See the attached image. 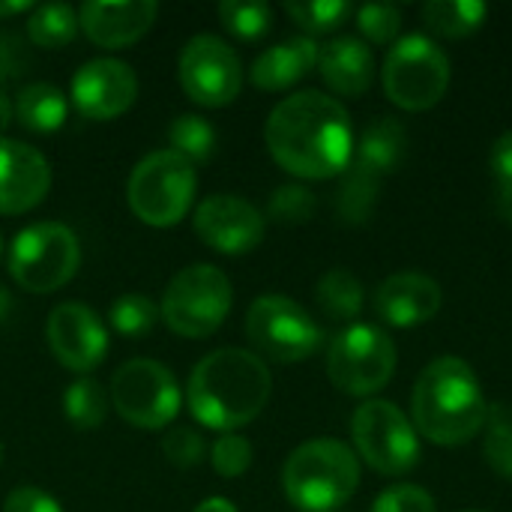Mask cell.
<instances>
[{
  "mask_svg": "<svg viewBox=\"0 0 512 512\" xmlns=\"http://www.w3.org/2000/svg\"><path fill=\"white\" fill-rule=\"evenodd\" d=\"M273 162L300 180L339 177L354 159V126L348 108L321 90L285 96L264 123Z\"/></svg>",
  "mask_w": 512,
  "mask_h": 512,
  "instance_id": "6da1fadb",
  "label": "cell"
},
{
  "mask_svg": "<svg viewBox=\"0 0 512 512\" xmlns=\"http://www.w3.org/2000/svg\"><path fill=\"white\" fill-rule=\"evenodd\" d=\"M273 393L267 363L243 348L210 351L189 375L186 405L198 426L237 432L261 417Z\"/></svg>",
  "mask_w": 512,
  "mask_h": 512,
  "instance_id": "7a4b0ae2",
  "label": "cell"
},
{
  "mask_svg": "<svg viewBox=\"0 0 512 512\" xmlns=\"http://www.w3.org/2000/svg\"><path fill=\"white\" fill-rule=\"evenodd\" d=\"M489 408L477 372L456 354L435 357L411 393V423L438 447L474 441L486 429Z\"/></svg>",
  "mask_w": 512,
  "mask_h": 512,
  "instance_id": "3957f363",
  "label": "cell"
},
{
  "mask_svg": "<svg viewBox=\"0 0 512 512\" xmlns=\"http://www.w3.org/2000/svg\"><path fill=\"white\" fill-rule=\"evenodd\" d=\"M360 486L357 453L336 438H315L291 450L282 465L285 498L303 512H333Z\"/></svg>",
  "mask_w": 512,
  "mask_h": 512,
  "instance_id": "277c9868",
  "label": "cell"
},
{
  "mask_svg": "<svg viewBox=\"0 0 512 512\" xmlns=\"http://www.w3.org/2000/svg\"><path fill=\"white\" fill-rule=\"evenodd\" d=\"M198 174L189 159L171 147L147 153L129 174L126 201L135 219L150 228H174L192 210Z\"/></svg>",
  "mask_w": 512,
  "mask_h": 512,
  "instance_id": "5b68a950",
  "label": "cell"
},
{
  "mask_svg": "<svg viewBox=\"0 0 512 512\" xmlns=\"http://www.w3.org/2000/svg\"><path fill=\"white\" fill-rule=\"evenodd\" d=\"M231 306L234 288L225 270L213 264H189L168 282L159 318L180 339H207L225 324Z\"/></svg>",
  "mask_w": 512,
  "mask_h": 512,
  "instance_id": "8992f818",
  "label": "cell"
},
{
  "mask_svg": "<svg viewBox=\"0 0 512 512\" xmlns=\"http://www.w3.org/2000/svg\"><path fill=\"white\" fill-rule=\"evenodd\" d=\"M399 351L387 330L375 324L345 327L327 348L330 384L357 399H375L396 375Z\"/></svg>",
  "mask_w": 512,
  "mask_h": 512,
  "instance_id": "52a82bcc",
  "label": "cell"
},
{
  "mask_svg": "<svg viewBox=\"0 0 512 512\" xmlns=\"http://www.w3.org/2000/svg\"><path fill=\"white\" fill-rule=\"evenodd\" d=\"M381 84L387 99L402 111H429L447 96L450 57L423 33L402 36L384 57Z\"/></svg>",
  "mask_w": 512,
  "mask_h": 512,
  "instance_id": "ba28073f",
  "label": "cell"
},
{
  "mask_svg": "<svg viewBox=\"0 0 512 512\" xmlns=\"http://www.w3.org/2000/svg\"><path fill=\"white\" fill-rule=\"evenodd\" d=\"M81 267V246L63 222H33L9 246V276L30 294H54Z\"/></svg>",
  "mask_w": 512,
  "mask_h": 512,
  "instance_id": "9c48e42d",
  "label": "cell"
},
{
  "mask_svg": "<svg viewBox=\"0 0 512 512\" xmlns=\"http://www.w3.org/2000/svg\"><path fill=\"white\" fill-rule=\"evenodd\" d=\"M351 441L357 459L384 477H402L414 471L423 456L411 417L387 399H366L360 408H354Z\"/></svg>",
  "mask_w": 512,
  "mask_h": 512,
  "instance_id": "30bf717a",
  "label": "cell"
},
{
  "mask_svg": "<svg viewBox=\"0 0 512 512\" xmlns=\"http://www.w3.org/2000/svg\"><path fill=\"white\" fill-rule=\"evenodd\" d=\"M108 399L111 408L129 426L144 432L168 429V423L180 414L183 405V393L174 372L147 357L126 360L120 369H114Z\"/></svg>",
  "mask_w": 512,
  "mask_h": 512,
  "instance_id": "8fae6325",
  "label": "cell"
},
{
  "mask_svg": "<svg viewBox=\"0 0 512 512\" xmlns=\"http://www.w3.org/2000/svg\"><path fill=\"white\" fill-rule=\"evenodd\" d=\"M246 336L258 357L276 363H303L321 348L318 321L291 297L264 294L246 312Z\"/></svg>",
  "mask_w": 512,
  "mask_h": 512,
  "instance_id": "7c38bea8",
  "label": "cell"
},
{
  "mask_svg": "<svg viewBox=\"0 0 512 512\" xmlns=\"http://www.w3.org/2000/svg\"><path fill=\"white\" fill-rule=\"evenodd\" d=\"M183 93L201 108H225L243 90L240 54L213 33L192 36L177 60Z\"/></svg>",
  "mask_w": 512,
  "mask_h": 512,
  "instance_id": "4fadbf2b",
  "label": "cell"
},
{
  "mask_svg": "<svg viewBox=\"0 0 512 512\" xmlns=\"http://www.w3.org/2000/svg\"><path fill=\"white\" fill-rule=\"evenodd\" d=\"M138 99V75L126 60L96 57L78 66L69 84L72 108L96 123L126 114Z\"/></svg>",
  "mask_w": 512,
  "mask_h": 512,
  "instance_id": "5bb4252c",
  "label": "cell"
},
{
  "mask_svg": "<svg viewBox=\"0 0 512 512\" xmlns=\"http://www.w3.org/2000/svg\"><path fill=\"white\" fill-rule=\"evenodd\" d=\"M45 339L54 360L75 375L93 372L108 354V330L102 318L87 303H75V300L60 303L48 315Z\"/></svg>",
  "mask_w": 512,
  "mask_h": 512,
  "instance_id": "9a60e30c",
  "label": "cell"
},
{
  "mask_svg": "<svg viewBox=\"0 0 512 512\" xmlns=\"http://www.w3.org/2000/svg\"><path fill=\"white\" fill-rule=\"evenodd\" d=\"M195 234L204 246L222 255H246L261 246L267 219L264 213L237 195H210L195 207Z\"/></svg>",
  "mask_w": 512,
  "mask_h": 512,
  "instance_id": "2e32d148",
  "label": "cell"
},
{
  "mask_svg": "<svg viewBox=\"0 0 512 512\" xmlns=\"http://www.w3.org/2000/svg\"><path fill=\"white\" fill-rule=\"evenodd\" d=\"M51 189L48 159L15 138H0V216H18L45 201Z\"/></svg>",
  "mask_w": 512,
  "mask_h": 512,
  "instance_id": "e0dca14e",
  "label": "cell"
},
{
  "mask_svg": "<svg viewBox=\"0 0 512 512\" xmlns=\"http://www.w3.org/2000/svg\"><path fill=\"white\" fill-rule=\"evenodd\" d=\"M444 306V288L417 270L387 276L375 291V312L390 327H420L432 321Z\"/></svg>",
  "mask_w": 512,
  "mask_h": 512,
  "instance_id": "ac0fdd59",
  "label": "cell"
},
{
  "mask_svg": "<svg viewBox=\"0 0 512 512\" xmlns=\"http://www.w3.org/2000/svg\"><path fill=\"white\" fill-rule=\"evenodd\" d=\"M156 15H159L156 0H126V3L87 0L78 9V24L93 45L114 51V48L135 45L153 27Z\"/></svg>",
  "mask_w": 512,
  "mask_h": 512,
  "instance_id": "d6986e66",
  "label": "cell"
},
{
  "mask_svg": "<svg viewBox=\"0 0 512 512\" xmlns=\"http://www.w3.org/2000/svg\"><path fill=\"white\" fill-rule=\"evenodd\" d=\"M318 72L333 93L357 99L375 81V54L357 36H336L318 51Z\"/></svg>",
  "mask_w": 512,
  "mask_h": 512,
  "instance_id": "ffe728a7",
  "label": "cell"
},
{
  "mask_svg": "<svg viewBox=\"0 0 512 512\" xmlns=\"http://www.w3.org/2000/svg\"><path fill=\"white\" fill-rule=\"evenodd\" d=\"M318 51L321 45L312 36H294V39L276 42L255 57L249 78L258 90H267V93L288 90L318 66Z\"/></svg>",
  "mask_w": 512,
  "mask_h": 512,
  "instance_id": "44dd1931",
  "label": "cell"
},
{
  "mask_svg": "<svg viewBox=\"0 0 512 512\" xmlns=\"http://www.w3.org/2000/svg\"><path fill=\"white\" fill-rule=\"evenodd\" d=\"M408 156V129L396 117H378L372 120L360 141L354 144V162L378 174L381 180L402 168Z\"/></svg>",
  "mask_w": 512,
  "mask_h": 512,
  "instance_id": "7402d4cb",
  "label": "cell"
},
{
  "mask_svg": "<svg viewBox=\"0 0 512 512\" xmlns=\"http://www.w3.org/2000/svg\"><path fill=\"white\" fill-rule=\"evenodd\" d=\"M12 111H15V120L24 129L48 135V132H57L66 123V117H69V96L60 87L48 84V81H33V84H24L15 93Z\"/></svg>",
  "mask_w": 512,
  "mask_h": 512,
  "instance_id": "603a6c76",
  "label": "cell"
},
{
  "mask_svg": "<svg viewBox=\"0 0 512 512\" xmlns=\"http://www.w3.org/2000/svg\"><path fill=\"white\" fill-rule=\"evenodd\" d=\"M378 192H381V177L351 159V165L342 171V183L336 192V210L342 222L348 225L369 222L378 204Z\"/></svg>",
  "mask_w": 512,
  "mask_h": 512,
  "instance_id": "cb8c5ba5",
  "label": "cell"
},
{
  "mask_svg": "<svg viewBox=\"0 0 512 512\" xmlns=\"http://www.w3.org/2000/svg\"><path fill=\"white\" fill-rule=\"evenodd\" d=\"M420 15L435 36L465 39L483 27L489 6L480 0H429Z\"/></svg>",
  "mask_w": 512,
  "mask_h": 512,
  "instance_id": "d4e9b609",
  "label": "cell"
},
{
  "mask_svg": "<svg viewBox=\"0 0 512 512\" xmlns=\"http://www.w3.org/2000/svg\"><path fill=\"white\" fill-rule=\"evenodd\" d=\"M315 300H318V309L327 318H333V321H354L363 312L366 291H363V282L351 270L333 267V270H327L318 279Z\"/></svg>",
  "mask_w": 512,
  "mask_h": 512,
  "instance_id": "484cf974",
  "label": "cell"
},
{
  "mask_svg": "<svg viewBox=\"0 0 512 512\" xmlns=\"http://www.w3.org/2000/svg\"><path fill=\"white\" fill-rule=\"evenodd\" d=\"M81 24H78V9L66 6V3H45V6H33L30 18H27V39L36 48H66L75 36H78Z\"/></svg>",
  "mask_w": 512,
  "mask_h": 512,
  "instance_id": "4316f807",
  "label": "cell"
},
{
  "mask_svg": "<svg viewBox=\"0 0 512 512\" xmlns=\"http://www.w3.org/2000/svg\"><path fill=\"white\" fill-rule=\"evenodd\" d=\"M108 408H111V399H108L105 387L96 384L93 378H78L75 384H69L63 390V417L78 432H90V429L102 426L108 417Z\"/></svg>",
  "mask_w": 512,
  "mask_h": 512,
  "instance_id": "83f0119b",
  "label": "cell"
},
{
  "mask_svg": "<svg viewBox=\"0 0 512 512\" xmlns=\"http://www.w3.org/2000/svg\"><path fill=\"white\" fill-rule=\"evenodd\" d=\"M168 141H171L174 153H180L183 159H189L195 165V162H207L213 156L216 129L201 114H180L168 126Z\"/></svg>",
  "mask_w": 512,
  "mask_h": 512,
  "instance_id": "f1b7e54d",
  "label": "cell"
},
{
  "mask_svg": "<svg viewBox=\"0 0 512 512\" xmlns=\"http://www.w3.org/2000/svg\"><path fill=\"white\" fill-rule=\"evenodd\" d=\"M222 27L237 39H261L273 24V9L261 0H222L216 9Z\"/></svg>",
  "mask_w": 512,
  "mask_h": 512,
  "instance_id": "f546056e",
  "label": "cell"
},
{
  "mask_svg": "<svg viewBox=\"0 0 512 512\" xmlns=\"http://www.w3.org/2000/svg\"><path fill=\"white\" fill-rule=\"evenodd\" d=\"M483 456L486 465L501 477L512 483V411L504 405L489 408V420L483 429Z\"/></svg>",
  "mask_w": 512,
  "mask_h": 512,
  "instance_id": "4dcf8cb0",
  "label": "cell"
},
{
  "mask_svg": "<svg viewBox=\"0 0 512 512\" xmlns=\"http://www.w3.org/2000/svg\"><path fill=\"white\" fill-rule=\"evenodd\" d=\"M159 321V306L144 294H123L108 309V324L126 339H141Z\"/></svg>",
  "mask_w": 512,
  "mask_h": 512,
  "instance_id": "1f68e13d",
  "label": "cell"
},
{
  "mask_svg": "<svg viewBox=\"0 0 512 512\" xmlns=\"http://www.w3.org/2000/svg\"><path fill=\"white\" fill-rule=\"evenodd\" d=\"M285 12L297 27L315 36L342 27L354 15V6L348 0H309V3H285Z\"/></svg>",
  "mask_w": 512,
  "mask_h": 512,
  "instance_id": "d6a6232c",
  "label": "cell"
},
{
  "mask_svg": "<svg viewBox=\"0 0 512 512\" xmlns=\"http://www.w3.org/2000/svg\"><path fill=\"white\" fill-rule=\"evenodd\" d=\"M318 210V198L312 189H306L303 183H285L270 195L267 204V216L282 222V225H303L315 216Z\"/></svg>",
  "mask_w": 512,
  "mask_h": 512,
  "instance_id": "836d02e7",
  "label": "cell"
},
{
  "mask_svg": "<svg viewBox=\"0 0 512 512\" xmlns=\"http://www.w3.org/2000/svg\"><path fill=\"white\" fill-rule=\"evenodd\" d=\"M252 456H255L252 441L240 432H225L210 447V465L225 480L243 477L252 468Z\"/></svg>",
  "mask_w": 512,
  "mask_h": 512,
  "instance_id": "e575fe53",
  "label": "cell"
},
{
  "mask_svg": "<svg viewBox=\"0 0 512 512\" xmlns=\"http://www.w3.org/2000/svg\"><path fill=\"white\" fill-rule=\"evenodd\" d=\"M357 27L366 45H390L402 30V9L393 3H366L357 9Z\"/></svg>",
  "mask_w": 512,
  "mask_h": 512,
  "instance_id": "d590c367",
  "label": "cell"
},
{
  "mask_svg": "<svg viewBox=\"0 0 512 512\" xmlns=\"http://www.w3.org/2000/svg\"><path fill=\"white\" fill-rule=\"evenodd\" d=\"M489 168H492V177H495V207L501 213V219H507L512 225V129L504 132L495 144H492V153H489Z\"/></svg>",
  "mask_w": 512,
  "mask_h": 512,
  "instance_id": "8d00e7d4",
  "label": "cell"
},
{
  "mask_svg": "<svg viewBox=\"0 0 512 512\" xmlns=\"http://www.w3.org/2000/svg\"><path fill=\"white\" fill-rule=\"evenodd\" d=\"M162 453L174 468H195L207 456V441L201 432L189 426H177L162 438Z\"/></svg>",
  "mask_w": 512,
  "mask_h": 512,
  "instance_id": "74e56055",
  "label": "cell"
},
{
  "mask_svg": "<svg viewBox=\"0 0 512 512\" xmlns=\"http://www.w3.org/2000/svg\"><path fill=\"white\" fill-rule=\"evenodd\" d=\"M372 512H438V504L423 486L396 483L375 498Z\"/></svg>",
  "mask_w": 512,
  "mask_h": 512,
  "instance_id": "f35d334b",
  "label": "cell"
},
{
  "mask_svg": "<svg viewBox=\"0 0 512 512\" xmlns=\"http://www.w3.org/2000/svg\"><path fill=\"white\" fill-rule=\"evenodd\" d=\"M3 512H63L54 495L36 489V486H18L6 495Z\"/></svg>",
  "mask_w": 512,
  "mask_h": 512,
  "instance_id": "ab89813d",
  "label": "cell"
},
{
  "mask_svg": "<svg viewBox=\"0 0 512 512\" xmlns=\"http://www.w3.org/2000/svg\"><path fill=\"white\" fill-rule=\"evenodd\" d=\"M27 66V57H24V48L15 36L9 33H0V90L6 81H12L21 69Z\"/></svg>",
  "mask_w": 512,
  "mask_h": 512,
  "instance_id": "60d3db41",
  "label": "cell"
},
{
  "mask_svg": "<svg viewBox=\"0 0 512 512\" xmlns=\"http://www.w3.org/2000/svg\"><path fill=\"white\" fill-rule=\"evenodd\" d=\"M21 12H33V3L30 0H0V21L15 18Z\"/></svg>",
  "mask_w": 512,
  "mask_h": 512,
  "instance_id": "b9f144b4",
  "label": "cell"
},
{
  "mask_svg": "<svg viewBox=\"0 0 512 512\" xmlns=\"http://www.w3.org/2000/svg\"><path fill=\"white\" fill-rule=\"evenodd\" d=\"M192 512H240L228 498H207V501H201L198 507Z\"/></svg>",
  "mask_w": 512,
  "mask_h": 512,
  "instance_id": "7bdbcfd3",
  "label": "cell"
},
{
  "mask_svg": "<svg viewBox=\"0 0 512 512\" xmlns=\"http://www.w3.org/2000/svg\"><path fill=\"white\" fill-rule=\"evenodd\" d=\"M15 120V111H12V99L6 96V90H0V138L3 132L9 129V123Z\"/></svg>",
  "mask_w": 512,
  "mask_h": 512,
  "instance_id": "ee69618b",
  "label": "cell"
},
{
  "mask_svg": "<svg viewBox=\"0 0 512 512\" xmlns=\"http://www.w3.org/2000/svg\"><path fill=\"white\" fill-rule=\"evenodd\" d=\"M9 312H12V294L0 285V324L9 318Z\"/></svg>",
  "mask_w": 512,
  "mask_h": 512,
  "instance_id": "f6af8a7d",
  "label": "cell"
},
{
  "mask_svg": "<svg viewBox=\"0 0 512 512\" xmlns=\"http://www.w3.org/2000/svg\"><path fill=\"white\" fill-rule=\"evenodd\" d=\"M0 468H3V444H0Z\"/></svg>",
  "mask_w": 512,
  "mask_h": 512,
  "instance_id": "bcb514c9",
  "label": "cell"
},
{
  "mask_svg": "<svg viewBox=\"0 0 512 512\" xmlns=\"http://www.w3.org/2000/svg\"><path fill=\"white\" fill-rule=\"evenodd\" d=\"M0 255H3V237H0Z\"/></svg>",
  "mask_w": 512,
  "mask_h": 512,
  "instance_id": "7dc6e473",
  "label": "cell"
},
{
  "mask_svg": "<svg viewBox=\"0 0 512 512\" xmlns=\"http://www.w3.org/2000/svg\"><path fill=\"white\" fill-rule=\"evenodd\" d=\"M471 512H480V510H471Z\"/></svg>",
  "mask_w": 512,
  "mask_h": 512,
  "instance_id": "c3c4849f",
  "label": "cell"
}]
</instances>
